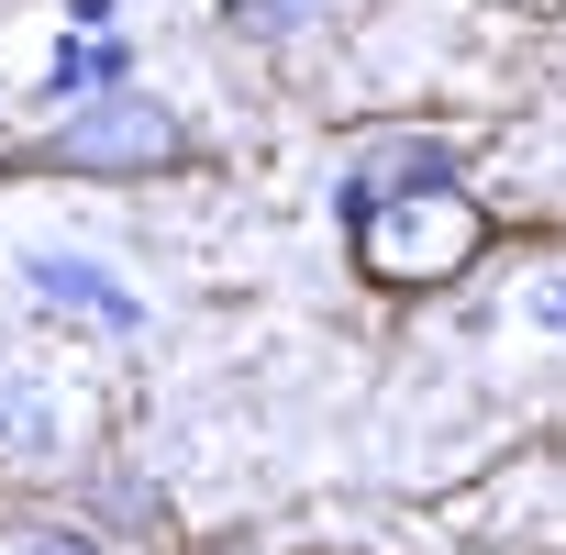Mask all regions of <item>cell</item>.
Instances as JSON below:
<instances>
[{
    "mask_svg": "<svg viewBox=\"0 0 566 555\" xmlns=\"http://www.w3.org/2000/svg\"><path fill=\"white\" fill-rule=\"evenodd\" d=\"M345 244H356V278H378V290H444L489 255V211H478V189L433 178V189L345 200Z\"/></svg>",
    "mask_w": 566,
    "mask_h": 555,
    "instance_id": "obj_1",
    "label": "cell"
},
{
    "mask_svg": "<svg viewBox=\"0 0 566 555\" xmlns=\"http://www.w3.org/2000/svg\"><path fill=\"white\" fill-rule=\"evenodd\" d=\"M178 156H189L178 112H167V101H134V90L78 101V123L45 145V167H78V178H156V167H178Z\"/></svg>",
    "mask_w": 566,
    "mask_h": 555,
    "instance_id": "obj_2",
    "label": "cell"
},
{
    "mask_svg": "<svg viewBox=\"0 0 566 555\" xmlns=\"http://www.w3.org/2000/svg\"><path fill=\"white\" fill-rule=\"evenodd\" d=\"M433 178H455V156L433 134H400V145H378V156L345 167V200H389V189H433Z\"/></svg>",
    "mask_w": 566,
    "mask_h": 555,
    "instance_id": "obj_3",
    "label": "cell"
},
{
    "mask_svg": "<svg viewBox=\"0 0 566 555\" xmlns=\"http://www.w3.org/2000/svg\"><path fill=\"white\" fill-rule=\"evenodd\" d=\"M23 278H34L45 301H67V312H101V323H134V290H112V278H101V266H78V255H34Z\"/></svg>",
    "mask_w": 566,
    "mask_h": 555,
    "instance_id": "obj_4",
    "label": "cell"
},
{
    "mask_svg": "<svg viewBox=\"0 0 566 555\" xmlns=\"http://www.w3.org/2000/svg\"><path fill=\"white\" fill-rule=\"evenodd\" d=\"M112 78H123V56H112V45H90V56L67 45V67H56V90H112Z\"/></svg>",
    "mask_w": 566,
    "mask_h": 555,
    "instance_id": "obj_5",
    "label": "cell"
},
{
    "mask_svg": "<svg viewBox=\"0 0 566 555\" xmlns=\"http://www.w3.org/2000/svg\"><path fill=\"white\" fill-rule=\"evenodd\" d=\"M301 12H312V0H233V23H244V34H290Z\"/></svg>",
    "mask_w": 566,
    "mask_h": 555,
    "instance_id": "obj_6",
    "label": "cell"
},
{
    "mask_svg": "<svg viewBox=\"0 0 566 555\" xmlns=\"http://www.w3.org/2000/svg\"><path fill=\"white\" fill-rule=\"evenodd\" d=\"M23 555H101V544H78V533H23Z\"/></svg>",
    "mask_w": 566,
    "mask_h": 555,
    "instance_id": "obj_7",
    "label": "cell"
}]
</instances>
